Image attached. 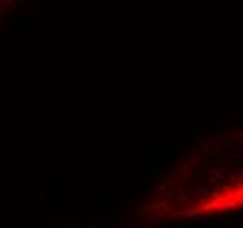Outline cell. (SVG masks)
Segmentation results:
<instances>
[{
    "instance_id": "5bb4252c",
    "label": "cell",
    "mask_w": 243,
    "mask_h": 228,
    "mask_svg": "<svg viewBox=\"0 0 243 228\" xmlns=\"http://www.w3.org/2000/svg\"><path fill=\"white\" fill-rule=\"evenodd\" d=\"M182 154H184V158H187V160H192V158H194V154H192V151H184Z\"/></svg>"
},
{
    "instance_id": "7c38bea8",
    "label": "cell",
    "mask_w": 243,
    "mask_h": 228,
    "mask_svg": "<svg viewBox=\"0 0 243 228\" xmlns=\"http://www.w3.org/2000/svg\"><path fill=\"white\" fill-rule=\"evenodd\" d=\"M233 140H243V130L236 132V134H233Z\"/></svg>"
},
{
    "instance_id": "7a4b0ae2",
    "label": "cell",
    "mask_w": 243,
    "mask_h": 228,
    "mask_svg": "<svg viewBox=\"0 0 243 228\" xmlns=\"http://www.w3.org/2000/svg\"><path fill=\"white\" fill-rule=\"evenodd\" d=\"M201 216V211H196V209H192V207H187L184 212H175L173 218L178 219V218H200Z\"/></svg>"
},
{
    "instance_id": "3957f363",
    "label": "cell",
    "mask_w": 243,
    "mask_h": 228,
    "mask_svg": "<svg viewBox=\"0 0 243 228\" xmlns=\"http://www.w3.org/2000/svg\"><path fill=\"white\" fill-rule=\"evenodd\" d=\"M173 174L175 175H180V179H187L189 177V165H184V163H180V165H177V169L173 170Z\"/></svg>"
},
{
    "instance_id": "8fae6325",
    "label": "cell",
    "mask_w": 243,
    "mask_h": 228,
    "mask_svg": "<svg viewBox=\"0 0 243 228\" xmlns=\"http://www.w3.org/2000/svg\"><path fill=\"white\" fill-rule=\"evenodd\" d=\"M226 175H228V179H229L231 183H234V181H238V179H240V175H238V174H231V172H228Z\"/></svg>"
},
{
    "instance_id": "ba28073f",
    "label": "cell",
    "mask_w": 243,
    "mask_h": 228,
    "mask_svg": "<svg viewBox=\"0 0 243 228\" xmlns=\"http://www.w3.org/2000/svg\"><path fill=\"white\" fill-rule=\"evenodd\" d=\"M219 170H220L222 174L226 175L228 172H231V165H228V163H222V161H220V165H219Z\"/></svg>"
},
{
    "instance_id": "4fadbf2b",
    "label": "cell",
    "mask_w": 243,
    "mask_h": 228,
    "mask_svg": "<svg viewBox=\"0 0 243 228\" xmlns=\"http://www.w3.org/2000/svg\"><path fill=\"white\" fill-rule=\"evenodd\" d=\"M228 218H229V219H234L236 214H234V212H229V211H224V219H228Z\"/></svg>"
},
{
    "instance_id": "8992f818",
    "label": "cell",
    "mask_w": 243,
    "mask_h": 228,
    "mask_svg": "<svg viewBox=\"0 0 243 228\" xmlns=\"http://www.w3.org/2000/svg\"><path fill=\"white\" fill-rule=\"evenodd\" d=\"M175 197H177V200H178V202H186L187 198H189V197H187V195L184 193V189H178V188H177Z\"/></svg>"
},
{
    "instance_id": "2e32d148",
    "label": "cell",
    "mask_w": 243,
    "mask_h": 228,
    "mask_svg": "<svg viewBox=\"0 0 243 228\" xmlns=\"http://www.w3.org/2000/svg\"><path fill=\"white\" fill-rule=\"evenodd\" d=\"M236 200V205H243V197H238V198H234Z\"/></svg>"
},
{
    "instance_id": "9a60e30c",
    "label": "cell",
    "mask_w": 243,
    "mask_h": 228,
    "mask_svg": "<svg viewBox=\"0 0 243 228\" xmlns=\"http://www.w3.org/2000/svg\"><path fill=\"white\" fill-rule=\"evenodd\" d=\"M224 198V195H220V193H214V200L219 202V200H222Z\"/></svg>"
},
{
    "instance_id": "9c48e42d",
    "label": "cell",
    "mask_w": 243,
    "mask_h": 228,
    "mask_svg": "<svg viewBox=\"0 0 243 228\" xmlns=\"http://www.w3.org/2000/svg\"><path fill=\"white\" fill-rule=\"evenodd\" d=\"M156 184H158V189H159V191H166V181H164L163 177H159V179L156 181Z\"/></svg>"
},
{
    "instance_id": "30bf717a",
    "label": "cell",
    "mask_w": 243,
    "mask_h": 228,
    "mask_svg": "<svg viewBox=\"0 0 243 228\" xmlns=\"http://www.w3.org/2000/svg\"><path fill=\"white\" fill-rule=\"evenodd\" d=\"M238 197H243V186L242 188H236L233 191V198H238Z\"/></svg>"
},
{
    "instance_id": "e0dca14e",
    "label": "cell",
    "mask_w": 243,
    "mask_h": 228,
    "mask_svg": "<svg viewBox=\"0 0 243 228\" xmlns=\"http://www.w3.org/2000/svg\"><path fill=\"white\" fill-rule=\"evenodd\" d=\"M238 214H240V216H243V209H242V211H240V212H238Z\"/></svg>"
},
{
    "instance_id": "52a82bcc",
    "label": "cell",
    "mask_w": 243,
    "mask_h": 228,
    "mask_svg": "<svg viewBox=\"0 0 243 228\" xmlns=\"http://www.w3.org/2000/svg\"><path fill=\"white\" fill-rule=\"evenodd\" d=\"M191 183H192L194 186H201V184H203V177H201V175H192V177H191Z\"/></svg>"
},
{
    "instance_id": "5b68a950",
    "label": "cell",
    "mask_w": 243,
    "mask_h": 228,
    "mask_svg": "<svg viewBox=\"0 0 243 228\" xmlns=\"http://www.w3.org/2000/svg\"><path fill=\"white\" fill-rule=\"evenodd\" d=\"M206 172H208V175H214V177H217V179H222V177H226V175L222 174L219 169H215V167H210Z\"/></svg>"
},
{
    "instance_id": "277c9868",
    "label": "cell",
    "mask_w": 243,
    "mask_h": 228,
    "mask_svg": "<svg viewBox=\"0 0 243 228\" xmlns=\"http://www.w3.org/2000/svg\"><path fill=\"white\" fill-rule=\"evenodd\" d=\"M200 148L203 149V153H212V144H210V140L208 139H200Z\"/></svg>"
},
{
    "instance_id": "6da1fadb",
    "label": "cell",
    "mask_w": 243,
    "mask_h": 228,
    "mask_svg": "<svg viewBox=\"0 0 243 228\" xmlns=\"http://www.w3.org/2000/svg\"><path fill=\"white\" fill-rule=\"evenodd\" d=\"M210 186H206V188L203 189H196V191H192L191 193V200H192V203H196V202H205V198L208 197V193H210Z\"/></svg>"
}]
</instances>
